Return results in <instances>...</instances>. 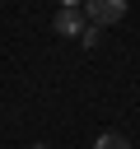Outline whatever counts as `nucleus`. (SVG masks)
Instances as JSON below:
<instances>
[{
	"label": "nucleus",
	"instance_id": "39448f33",
	"mask_svg": "<svg viewBox=\"0 0 140 149\" xmlns=\"http://www.w3.org/2000/svg\"><path fill=\"white\" fill-rule=\"evenodd\" d=\"M61 5H70V9H84V0H61Z\"/></svg>",
	"mask_w": 140,
	"mask_h": 149
},
{
	"label": "nucleus",
	"instance_id": "423d86ee",
	"mask_svg": "<svg viewBox=\"0 0 140 149\" xmlns=\"http://www.w3.org/2000/svg\"><path fill=\"white\" fill-rule=\"evenodd\" d=\"M33 149H51V144H33Z\"/></svg>",
	"mask_w": 140,
	"mask_h": 149
},
{
	"label": "nucleus",
	"instance_id": "f257e3e1",
	"mask_svg": "<svg viewBox=\"0 0 140 149\" xmlns=\"http://www.w3.org/2000/svg\"><path fill=\"white\" fill-rule=\"evenodd\" d=\"M84 14H89V23L107 28V23H121L126 19V0H84Z\"/></svg>",
	"mask_w": 140,
	"mask_h": 149
},
{
	"label": "nucleus",
	"instance_id": "7ed1b4c3",
	"mask_svg": "<svg viewBox=\"0 0 140 149\" xmlns=\"http://www.w3.org/2000/svg\"><path fill=\"white\" fill-rule=\"evenodd\" d=\"M93 149H131V140H126V135H112V130H107V135H98V140H93Z\"/></svg>",
	"mask_w": 140,
	"mask_h": 149
},
{
	"label": "nucleus",
	"instance_id": "f03ea898",
	"mask_svg": "<svg viewBox=\"0 0 140 149\" xmlns=\"http://www.w3.org/2000/svg\"><path fill=\"white\" fill-rule=\"evenodd\" d=\"M51 28H56L61 37H79V33L89 28V14H84V9H70V5H61V9H56V19H51Z\"/></svg>",
	"mask_w": 140,
	"mask_h": 149
},
{
	"label": "nucleus",
	"instance_id": "20e7f679",
	"mask_svg": "<svg viewBox=\"0 0 140 149\" xmlns=\"http://www.w3.org/2000/svg\"><path fill=\"white\" fill-rule=\"evenodd\" d=\"M98 37H103V28H98V23H89V28L79 33V42H84V47H98Z\"/></svg>",
	"mask_w": 140,
	"mask_h": 149
}]
</instances>
